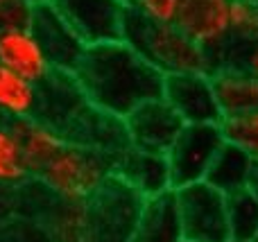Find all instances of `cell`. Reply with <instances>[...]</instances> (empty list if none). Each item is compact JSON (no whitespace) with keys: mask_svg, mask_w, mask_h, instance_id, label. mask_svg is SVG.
<instances>
[{"mask_svg":"<svg viewBox=\"0 0 258 242\" xmlns=\"http://www.w3.org/2000/svg\"><path fill=\"white\" fill-rule=\"evenodd\" d=\"M34 181L16 122H0V188L21 190Z\"/></svg>","mask_w":258,"mask_h":242,"instance_id":"obj_18","label":"cell"},{"mask_svg":"<svg viewBox=\"0 0 258 242\" xmlns=\"http://www.w3.org/2000/svg\"><path fill=\"white\" fill-rule=\"evenodd\" d=\"M254 242H258V235H256V240H254Z\"/></svg>","mask_w":258,"mask_h":242,"instance_id":"obj_30","label":"cell"},{"mask_svg":"<svg viewBox=\"0 0 258 242\" xmlns=\"http://www.w3.org/2000/svg\"><path fill=\"white\" fill-rule=\"evenodd\" d=\"M215 93L224 118L258 111V75L242 66H220L213 70Z\"/></svg>","mask_w":258,"mask_h":242,"instance_id":"obj_15","label":"cell"},{"mask_svg":"<svg viewBox=\"0 0 258 242\" xmlns=\"http://www.w3.org/2000/svg\"><path fill=\"white\" fill-rule=\"evenodd\" d=\"M86 45L122 41L129 5L122 0H50Z\"/></svg>","mask_w":258,"mask_h":242,"instance_id":"obj_8","label":"cell"},{"mask_svg":"<svg viewBox=\"0 0 258 242\" xmlns=\"http://www.w3.org/2000/svg\"><path fill=\"white\" fill-rule=\"evenodd\" d=\"M16 129H18V136H21L23 149H25L27 163L32 168V177L68 143V138L57 127L41 120L16 122Z\"/></svg>","mask_w":258,"mask_h":242,"instance_id":"obj_19","label":"cell"},{"mask_svg":"<svg viewBox=\"0 0 258 242\" xmlns=\"http://www.w3.org/2000/svg\"><path fill=\"white\" fill-rule=\"evenodd\" d=\"M113 175L120 177L129 184L141 197H156L161 193H168L172 188V177L165 154L143 152L136 147H125L120 154H116L113 161Z\"/></svg>","mask_w":258,"mask_h":242,"instance_id":"obj_12","label":"cell"},{"mask_svg":"<svg viewBox=\"0 0 258 242\" xmlns=\"http://www.w3.org/2000/svg\"><path fill=\"white\" fill-rule=\"evenodd\" d=\"M41 111V86L0 63V118L7 122L36 120Z\"/></svg>","mask_w":258,"mask_h":242,"instance_id":"obj_16","label":"cell"},{"mask_svg":"<svg viewBox=\"0 0 258 242\" xmlns=\"http://www.w3.org/2000/svg\"><path fill=\"white\" fill-rule=\"evenodd\" d=\"M251 168H254V158L245 149H240L238 145L227 140L222 145V149L218 152L204 181L229 197V195H236L240 190L249 188Z\"/></svg>","mask_w":258,"mask_h":242,"instance_id":"obj_17","label":"cell"},{"mask_svg":"<svg viewBox=\"0 0 258 242\" xmlns=\"http://www.w3.org/2000/svg\"><path fill=\"white\" fill-rule=\"evenodd\" d=\"M34 5H43V3H50V0H32Z\"/></svg>","mask_w":258,"mask_h":242,"instance_id":"obj_27","label":"cell"},{"mask_svg":"<svg viewBox=\"0 0 258 242\" xmlns=\"http://www.w3.org/2000/svg\"><path fill=\"white\" fill-rule=\"evenodd\" d=\"M122 3H125V5H134V0H122Z\"/></svg>","mask_w":258,"mask_h":242,"instance_id":"obj_28","label":"cell"},{"mask_svg":"<svg viewBox=\"0 0 258 242\" xmlns=\"http://www.w3.org/2000/svg\"><path fill=\"white\" fill-rule=\"evenodd\" d=\"M251 193L258 197V158H254V168H251V177H249V188Z\"/></svg>","mask_w":258,"mask_h":242,"instance_id":"obj_26","label":"cell"},{"mask_svg":"<svg viewBox=\"0 0 258 242\" xmlns=\"http://www.w3.org/2000/svg\"><path fill=\"white\" fill-rule=\"evenodd\" d=\"M222 131L229 143L245 149L251 158H258V111L224 118Z\"/></svg>","mask_w":258,"mask_h":242,"instance_id":"obj_22","label":"cell"},{"mask_svg":"<svg viewBox=\"0 0 258 242\" xmlns=\"http://www.w3.org/2000/svg\"><path fill=\"white\" fill-rule=\"evenodd\" d=\"M113 154L68 140L36 172L34 181L59 199L82 204L113 175Z\"/></svg>","mask_w":258,"mask_h":242,"instance_id":"obj_3","label":"cell"},{"mask_svg":"<svg viewBox=\"0 0 258 242\" xmlns=\"http://www.w3.org/2000/svg\"><path fill=\"white\" fill-rule=\"evenodd\" d=\"M0 122H7V120H3V118H0Z\"/></svg>","mask_w":258,"mask_h":242,"instance_id":"obj_29","label":"cell"},{"mask_svg":"<svg viewBox=\"0 0 258 242\" xmlns=\"http://www.w3.org/2000/svg\"><path fill=\"white\" fill-rule=\"evenodd\" d=\"M231 242H254L258 235V197L251 190H240L227 197Z\"/></svg>","mask_w":258,"mask_h":242,"instance_id":"obj_20","label":"cell"},{"mask_svg":"<svg viewBox=\"0 0 258 242\" xmlns=\"http://www.w3.org/2000/svg\"><path fill=\"white\" fill-rule=\"evenodd\" d=\"M227 66H242V68H247V70H251L258 75V39L254 43L247 45V48H242L240 52L233 54V59L227 63Z\"/></svg>","mask_w":258,"mask_h":242,"instance_id":"obj_25","label":"cell"},{"mask_svg":"<svg viewBox=\"0 0 258 242\" xmlns=\"http://www.w3.org/2000/svg\"><path fill=\"white\" fill-rule=\"evenodd\" d=\"M227 143L222 125H186L170 147L168 166L172 188H183L206 179L218 152Z\"/></svg>","mask_w":258,"mask_h":242,"instance_id":"obj_6","label":"cell"},{"mask_svg":"<svg viewBox=\"0 0 258 242\" xmlns=\"http://www.w3.org/2000/svg\"><path fill=\"white\" fill-rule=\"evenodd\" d=\"M0 63L12 68L14 72L32 79L34 84H43L54 68L50 66L41 43L32 30H14L0 34Z\"/></svg>","mask_w":258,"mask_h":242,"instance_id":"obj_14","label":"cell"},{"mask_svg":"<svg viewBox=\"0 0 258 242\" xmlns=\"http://www.w3.org/2000/svg\"><path fill=\"white\" fill-rule=\"evenodd\" d=\"M183 242H190V240H183Z\"/></svg>","mask_w":258,"mask_h":242,"instance_id":"obj_31","label":"cell"},{"mask_svg":"<svg viewBox=\"0 0 258 242\" xmlns=\"http://www.w3.org/2000/svg\"><path fill=\"white\" fill-rule=\"evenodd\" d=\"M163 100L186 125H222L224 113L209 72L165 75Z\"/></svg>","mask_w":258,"mask_h":242,"instance_id":"obj_9","label":"cell"},{"mask_svg":"<svg viewBox=\"0 0 258 242\" xmlns=\"http://www.w3.org/2000/svg\"><path fill=\"white\" fill-rule=\"evenodd\" d=\"M188 0H134L132 7L161 23H177Z\"/></svg>","mask_w":258,"mask_h":242,"instance_id":"obj_24","label":"cell"},{"mask_svg":"<svg viewBox=\"0 0 258 242\" xmlns=\"http://www.w3.org/2000/svg\"><path fill=\"white\" fill-rule=\"evenodd\" d=\"M256 3H258V0H256Z\"/></svg>","mask_w":258,"mask_h":242,"instance_id":"obj_32","label":"cell"},{"mask_svg":"<svg viewBox=\"0 0 258 242\" xmlns=\"http://www.w3.org/2000/svg\"><path fill=\"white\" fill-rule=\"evenodd\" d=\"M177 193L168 190L143 202L132 242H183Z\"/></svg>","mask_w":258,"mask_h":242,"instance_id":"obj_13","label":"cell"},{"mask_svg":"<svg viewBox=\"0 0 258 242\" xmlns=\"http://www.w3.org/2000/svg\"><path fill=\"white\" fill-rule=\"evenodd\" d=\"M258 39V3L256 0H233V43L222 66H227L233 54L240 52ZM218 70V68H215Z\"/></svg>","mask_w":258,"mask_h":242,"instance_id":"obj_21","label":"cell"},{"mask_svg":"<svg viewBox=\"0 0 258 242\" xmlns=\"http://www.w3.org/2000/svg\"><path fill=\"white\" fill-rule=\"evenodd\" d=\"M177 25L209 52L215 70L233 43V0H188Z\"/></svg>","mask_w":258,"mask_h":242,"instance_id":"obj_7","label":"cell"},{"mask_svg":"<svg viewBox=\"0 0 258 242\" xmlns=\"http://www.w3.org/2000/svg\"><path fill=\"white\" fill-rule=\"evenodd\" d=\"M75 79L86 102L113 118H127L150 100L163 98L165 75L125 41L89 45Z\"/></svg>","mask_w":258,"mask_h":242,"instance_id":"obj_1","label":"cell"},{"mask_svg":"<svg viewBox=\"0 0 258 242\" xmlns=\"http://www.w3.org/2000/svg\"><path fill=\"white\" fill-rule=\"evenodd\" d=\"M183 238L190 242H231L227 195L200 181L177 188Z\"/></svg>","mask_w":258,"mask_h":242,"instance_id":"obj_5","label":"cell"},{"mask_svg":"<svg viewBox=\"0 0 258 242\" xmlns=\"http://www.w3.org/2000/svg\"><path fill=\"white\" fill-rule=\"evenodd\" d=\"M36 5L32 0H0V34L27 30L32 25Z\"/></svg>","mask_w":258,"mask_h":242,"instance_id":"obj_23","label":"cell"},{"mask_svg":"<svg viewBox=\"0 0 258 242\" xmlns=\"http://www.w3.org/2000/svg\"><path fill=\"white\" fill-rule=\"evenodd\" d=\"M122 125L132 147L152 154H168L186 122L163 98H156L134 109L127 118H122Z\"/></svg>","mask_w":258,"mask_h":242,"instance_id":"obj_10","label":"cell"},{"mask_svg":"<svg viewBox=\"0 0 258 242\" xmlns=\"http://www.w3.org/2000/svg\"><path fill=\"white\" fill-rule=\"evenodd\" d=\"M145 197L111 175L82 204V242H132Z\"/></svg>","mask_w":258,"mask_h":242,"instance_id":"obj_4","label":"cell"},{"mask_svg":"<svg viewBox=\"0 0 258 242\" xmlns=\"http://www.w3.org/2000/svg\"><path fill=\"white\" fill-rule=\"evenodd\" d=\"M122 41L163 75L179 72H213V61L200 43L177 23H161L129 5Z\"/></svg>","mask_w":258,"mask_h":242,"instance_id":"obj_2","label":"cell"},{"mask_svg":"<svg viewBox=\"0 0 258 242\" xmlns=\"http://www.w3.org/2000/svg\"><path fill=\"white\" fill-rule=\"evenodd\" d=\"M30 30H32V34L36 36V41L41 43L50 66L59 72L75 75V70L80 68L89 45H86L84 41L77 36V32L59 16V12L50 3L36 5Z\"/></svg>","mask_w":258,"mask_h":242,"instance_id":"obj_11","label":"cell"}]
</instances>
